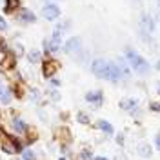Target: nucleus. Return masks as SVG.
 Returning <instances> with one entry per match:
<instances>
[{
	"instance_id": "obj_22",
	"label": "nucleus",
	"mask_w": 160,
	"mask_h": 160,
	"mask_svg": "<svg viewBox=\"0 0 160 160\" xmlns=\"http://www.w3.org/2000/svg\"><path fill=\"white\" fill-rule=\"evenodd\" d=\"M49 97H51V100L58 102V100H60V93H58V91H49Z\"/></svg>"
},
{
	"instance_id": "obj_15",
	"label": "nucleus",
	"mask_w": 160,
	"mask_h": 160,
	"mask_svg": "<svg viewBox=\"0 0 160 160\" xmlns=\"http://www.w3.org/2000/svg\"><path fill=\"white\" fill-rule=\"evenodd\" d=\"M77 122L82 124V126H89L91 124V117L86 113V111H78V113H77Z\"/></svg>"
},
{
	"instance_id": "obj_13",
	"label": "nucleus",
	"mask_w": 160,
	"mask_h": 160,
	"mask_svg": "<svg viewBox=\"0 0 160 160\" xmlns=\"http://www.w3.org/2000/svg\"><path fill=\"white\" fill-rule=\"evenodd\" d=\"M97 129L102 131L104 135H108V137H111V135H115V128L111 126L108 120H104V118H100L97 120Z\"/></svg>"
},
{
	"instance_id": "obj_10",
	"label": "nucleus",
	"mask_w": 160,
	"mask_h": 160,
	"mask_svg": "<svg viewBox=\"0 0 160 160\" xmlns=\"http://www.w3.org/2000/svg\"><path fill=\"white\" fill-rule=\"evenodd\" d=\"M13 102V89L8 86H2L0 88V104L2 106H9Z\"/></svg>"
},
{
	"instance_id": "obj_18",
	"label": "nucleus",
	"mask_w": 160,
	"mask_h": 160,
	"mask_svg": "<svg viewBox=\"0 0 160 160\" xmlns=\"http://www.w3.org/2000/svg\"><path fill=\"white\" fill-rule=\"evenodd\" d=\"M77 160H95V157H93V153H91L89 148H84V149H80Z\"/></svg>"
},
{
	"instance_id": "obj_12",
	"label": "nucleus",
	"mask_w": 160,
	"mask_h": 160,
	"mask_svg": "<svg viewBox=\"0 0 160 160\" xmlns=\"http://www.w3.org/2000/svg\"><path fill=\"white\" fill-rule=\"evenodd\" d=\"M137 153H138L142 158H151L153 157V148H151V144H148V142H140L138 146H137Z\"/></svg>"
},
{
	"instance_id": "obj_7",
	"label": "nucleus",
	"mask_w": 160,
	"mask_h": 160,
	"mask_svg": "<svg viewBox=\"0 0 160 160\" xmlns=\"http://www.w3.org/2000/svg\"><path fill=\"white\" fill-rule=\"evenodd\" d=\"M42 17L46 20H57L60 17V8L57 4H46L42 8Z\"/></svg>"
},
{
	"instance_id": "obj_24",
	"label": "nucleus",
	"mask_w": 160,
	"mask_h": 160,
	"mask_svg": "<svg viewBox=\"0 0 160 160\" xmlns=\"http://www.w3.org/2000/svg\"><path fill=\"white\" fill-rule=\"evenodd\" d=\"M49 84L53 88H60V80L58 78H49Z\"/></svg>"
},
{
	"instance_id": "obj_28",
	"label": "nucleus",
	"mask_w": 160,
	"mask_h": 160,
	"mask_svg": "<svg viewBox=\"0 0 160 160\" xmlns=\"http://www.w3.org/2000/svg\"><path fill=\"white\" fill-rule=\"evenodd\" d=\"M58 160H68V158H66V157H60V158Z\"/></svg>"
},
{
	"instance_id": "obj_25",
	"label": "nucleus",
	"mask_w": 160,
	"mask_h": 160,
	"mask_svg": "<svg viewBox=\"0 0 160 160\" xmlns=\"http://www.w3.org/2000/svg\"><path fill=\"white\" fill-rule=\"evenodd\" d=\"M155 148L160 151V133L157 135V137H155Z\"/></svg>"
},
{
	"instance_id": "obj_27",
	"label": "nucleus",
	"mask_w": 160,
	"mask_h": 160,
	"mask_svg": "<svg viewBox=\"0 0 160 160\" xmlns=\"http://www.w3.org/2000/svg\"><path fill=\"white\" fill-rule=\"evenodd\" d=\"M155 68H157V69L160 71V60H158V62H157V66H155Z\"/></svg>"
},
{
	"instance_id": "obj_6",
	"label": "nucleus",
	"mask_w": 160,
	"mask_h": 160,
	"mask_svg": "<svg viewBox=\"0 0 160 160\" xmlns=\"http://www.w3.org/2000/svg\"><path fill=\"white\" fill-rule=\"evenodd\" d=\"M57 69H58V64L53 58L42 60V75H44L46 78H53V75L57 73Z\"/></svg>"
},
{
	"instance_id": "obj_31",
	"label": "nucleus",
	"mask_w": 160,
	"mask_h": 160,
	"mask_svg": "<svg viewBox=\"0 0 160 160\" xmlns=\"http://www.w3.org/2000/svg\"><path fill=\"white\" fill-rule=\"evenodd\" d=\"M158 4H160V0H158Z\"/></svg>"
},
{
	"instance_id": "obj_1",
	"label": "nucleus",
	"mask_w": 160,
	"mask_h": 160,
	"mask_svg": "<svg viewBox=\"0 0 160 160\" xmlns=\"http://www.w3.org/2000/svg\"><path fill=\"white\" fill-rule=\"evenodd\" d=\"M91 73H93L97 78L108 80V82H113V84H117V82H120V80L124 78L118 64H117V62H111V60H106V58H95L93 60V62H91Z\"/></svg>"
},
{
	"instance_id": "obj_19",
	"label": "nucleus",
	"mask_w": 160,
	"mask_h": 160,
	"mask_svg": "<svg viewBox=\"0 0 160 160\" xmlns=\"http://www.w3.org/2000/svg\"><path fill=\"white\" fill-rule=\"evenodd\" d=\"M29 97H31V100H33V102H38V100H40V91L33 88V89L29 91Z\"/></svg>"
},
{
	"instance_id": "obj_30",
	"label": "nucleus",
	"mask_w": 160,
	"mask_h": 160,
	"mask_svg": "<svg viewBox=\"0 0 160 160\" xmlns=\"http://www.w3.org/2000/svg\"><path fill=\"white\" fill-rule=\"evenodd\" d=\"M0 148H2V142H0Z\"/></svg>"
},
{
	"instance_id": "obj_20",
	"label": "nucleus",
	"mask_w": 160,
	"mask_h": 160,
	"mask_svg": "<svg viewBox=\"0 0 160 160\" xmlns=\"http://www.w3.org/2000/svg\"><path fill=\"white\" fill-rule=\"evenodd\" d=\"M115 140H117V144H118L120 148H124V144H126V135H124V133H118Z\"/></svg>"
},
{
	"instance_id": "obj_5",
	"label": "nucleus",
	"mask_w": 160,
	"mask_h": 160,
	"mask_svg": "<svg viewBox=\"0 0 160 160\" xmlns=\"http://www.w3.org/2000/svg\"><path fill=\"white\" fill-rule=\"evenodd\" d=\"M64 51H66L68 55H78L80 51H82V40H80L78 37L69 38L64 44Z\"/></svg>"
},
{
	"instance_id": "obj_4",
	"label": "nucleus",
	"mask_w": 160,
	"mask_h": 160,
	"mask_svg": "<svg viewBox=\"0 0 160 160\" xmlns=\"http://www.w3.org/2000/svg\"><path fill=\"white\" fill-rule=\"evenodd\" d=\"M84 100H86L88 104H93L95 108H100V106H102V102H104V91H102V89L88 91V93L84 95Z\"/></svg>"
},
{
	"instance_id": "obj_21",
	"label": "nucleus",
	"mask_w": 160,
	"mask_h": 160,
	"mask_svg": "<svg viewBox=\"0 0 160 160\" xmlns=\"http://www.w3.org/2000/svg\"><path fill=\"white\" fill-rule=\"evenodd\" d=\"M149 109L153 111V113H160V102H151Z\"/></svg>"
},
{
	"instance_id": "obj_32",
	"label": "nucleus",
	"mask_w": 160,
	"mask_h": 160,
	"mask_svg": "<svg viewBox=\"0 0 160 160\" xmlns=\"http://www.w3.org/2000/svg\"><path fill=\"white\" fill-rule=\"evenodd\" d=\"M20 160H22V158H20Z\"/></svg>"
},
{
	"instance_id": "obj_8",
	"label": "nucleus",
	"mask_w": 160,
	"mask_h": 160,
	"mask_svg": "<svg viewBox=\"0 0 160 160\" xmlns=\"http://www.w3.org/2000/svg\"><path fill=\"white\" fill-rule=\"evenodd\" d=\"M140 28H142V31L146 33H153L155 31V20H153V17L151 15H148V13H144L142 17H140Z\"/></svg>"
},
{
	"instance_id": "obj_17",
	"label": "nucleus",
	"mask_w": 160,
	"mask_h": 160,
	"mask_svg": "<svg viewBox=\"0 0 160 160\" xmlns=\"http://www.w3.org/2000/svg\"><path fill=\"white\" fill-rule=\"evenodd\" d=\"M28 60H29L31 64H38V62H42V53H40L38 49H33L28 53Z\"/></svg>"
},
{
	"instance_id": "obj_23",
	"label": "nucleus",
	"mask_w": 160,
	"mask_h": 160,
	"mask_svg": "<svg viewBox=\"0 0 160 160\" xmlns=\"http://www.w3.org/2000/svg\"><path fill=\"white\" fill-rule=\"evenodd\" d=\"M6 29H8V22H6L4 17H0V31H6Z\"/></svg>"
},
{
	"instance_id": "obj_29",
	"label": "nucleus",
	"mask_w": 160,
	"mask_h": 160,
	"mask_svg": "<svg viewBox=\"0 0 160 160\" xmlns=\"http://www.w3.org/2000/svg\"><path fill=\"white\" fill-rule=\"evenodd\" d=\"M2 86H4V84H2V80H0V88H2Z\"/></svg>"
},
{
	"instance_id": "obj_3",
	"label": "nucleus",
	"mask_w": 160,
	"mask_h": 160,
	"mask_svg": "<svg viewBox=\"0 0 160 160\" xmlns=\"http://www.w3.org/2000/svg\"><path fill=\"white\" fill-rule=\"evenodd\" d=\"M9 126H11V129H13V133H17L20 137H26L28 131H29V124L24 118H20V117H11Z\"/></svg>"
},
{
	"instance_id": "obj_26",
	"label": "nucleus",
	"mask_w": 160,
	"mask_h": 160,
	"mask_svg": "<svg viewBox=\"0 0 160 160\" xmlns=\"http://www.w3.org/2000/svg\"><path fill=\"white\" fill-rule=\"evenodd\" d=\"M95 160H109L108 157H95Z\"/></svg>"
},
{
	"instance_id": "obj_16",
	"label": "nucleus",
	"mask_w": 160,
	"mask_h": 160,
	"mask_svg": "<svg viewBox=\"0 0 160 160\" xmlns=\"http://www.w3.org/2000/svg\"><path fill=\"white\" fill-rule=\"evenodd\" d=\"M20 157H22V160H38L37 158V151L31 149V148H26V149L20 153Z\"/></svg>"
},
{
	"instance_id": "obj_2",
	"label": "nucleus",
	"mask_w": 160,
	"mask_h": 160,
	"mask_svg": "<svg viewBox=\"0 0 160 160\" xmlns=\"http://www.w3.org/2000/svg\"><path fill=\"white\" fill-rule=\"evenodd\" d=\"M126 60H128L131 69L135 71V73H138V75H148L151 69L149 62L144 58L140 53H137L133 48H126Z\"/></svg>"
},
{
	"instance_id": "obj_9",
	"label": "nucleus",
	"mask_w": 160,
	"mask_h": 160,
	"mask_svg": "<svg viewBox=\"0 0 160 160\" xmlns=\"http://www.w3.org/2000/svg\"><path fill=\"white\" fill-rule=\"evenodd\" d=\"M18 22L22 26H28V24H35L37 22V17H35V13L29 9H22L18 13Z\"/></svg>"
},
{
	"instance_id": "obj_11",
	"label": "nucleus",
	"mask_w": 160,
	"mask_h": 160,
	"mask_svg": "<svg viewBox=\"0 0 160 160\" xmlns=\"http://www.w3.org/2000/svg\"><path fill=\"white\" fill-rule=\"evenodd\" d=\"M118 106H120V109L131 113V111H135L137 108H138V100L137 98H122Z\"/></svg>"
},
{
	"instance_id": "obj_14",
	"label": "nucleus",
	"mask_w": 160,
	"mask_h": 160,
	"mask_svg": "<svg viewBox=\"0 0 160 160\" xmlns=\"http://www.w3.org/2000/svg\"><path fill=\"white\" fill-rule=\"evenodd\" d=\"M20 8V0H6L4 2V11L6 13H15Z\"/></svg>"
}]
</instances>
